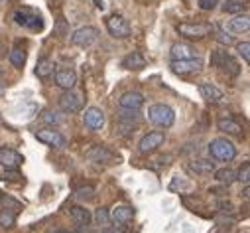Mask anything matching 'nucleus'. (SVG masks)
Returning <instances> with one entry per match:
<instances>
[{"instance_id":"nucleus-47","label":"nucleus","mask_w":250,"mask_h":233,"mask_svg":"<svg viewBox=\"0 0 250 233\" xmlns=\"http://www.w3.org/2000/svg\"><path fill=\"white\" fill-rule=\"evenodd\" d=\"M0 73H2V70H0Z\"/></svg>"},{"instance_id":"nucleus-24","label":"nucleus","mask_w":250,"mask_h":233,"mask_svg":"<svg viewBox=\"0 0 250 233\" xmlns=\"http://www.w3.org/2000/svg\"><path fill=\"white\" fill-rule=\"evenodd\" d=\"M71 217H73V221H75L77 225H81V227L91 223V211L85 210V208H81V206H73V208H71Z\"/></svg>"},{"instance_id":"nucleus-27","label":"nucleus","mask_w":250,"mask_h":233,"mask_svg":"<svg viewBox=\"0 0 250 233\" xmlns=\"http://www.w3.org/2000/svg\"><path fill=\"white\" fill-rule=\"evenodd\" d=\"M223 10H225L227 14H240V12L246 10V4L242 2V0H225Z\"/></svg>"},{"instance_id":"nucleus-40","label":"nucleus","mask_w":250,"mask_h":233,"mask_svg":"<svg viewBox=\"0 0 250 233\" xmlns=\"http://www.w3.org/2000/svg\"><path fill=\"white\" fill-rule=\"evenodd\" d=\"M55 32H57V36H65V34H67V24H65V20H59V22H57Z\"/></svg>"},{"instance_id":"nucleus-17","label":"nucleus","mask_w":250,"mask_h":233,"mask_svg":"<svg viewBox=\"0 0 250 233\" xmlns=\"http://www.w3.org/2000/svg\"><path fill=\"white\" fill-rule=\"evenodd\" d=\"M199 93H201V97H203L205 101H209V103H221V101L225 99V93H223L217 85L207 83V81L199 85Z\"/></svg>"},{"instance_id":"nucleus-14","label":"nucleus","mask_w":250,"mask_h":233,"mask_svg":"<svg viewBox=\"0 0 250 233\" xmlns=\"http://www.w3.org/2000/svg\"><path fill=\"white\" fill-rule=\"evenodd\" d=\"M55 83H57V87L65 89V91L73 89L75 83H77L75 70H71V68H59V70H55Z\"/></svg>"},{"instance_id":"nucleus-39","label":"nucleus","mask_w":250,"mask_h":233,"mask_svg":"<svg viewBox=\"0 0 250 233\" xmlns=\"http://www.w3.org/2000/svg\"><path fill=\"white\" fill-rule=\"evenodd\" d=\"M217 4H219V0H199V6L203 10H213Z\"/></svg>"},{"instance_id":"nucleus-30","label":"nucleus","mask_w":250,"mask_h":233,"mask_svg":"<svg viewBox=\"0 0 250 233\" xmlns=\"http://www.w3.org/2000/svg\"><path fill=\"white\" fill-rule=\"evenodd\" d=\"M8 57H10V64H12L14 68H22V66L26 64V51L20 49V47H14Z\"/></svg>"},{"instance_id":"nucleus-42","label":"nucleus","mask_w":250,"mask_h":233,"mask_svg":"<svg viewBox=\"0 0 250 233\" xmlns=\"http://www.w3.org/2000/svg\"><path fill=\"white\" fill-rule=\"evenodd\" d=\"M95 2H97V8L99 10H104V2H103V0H95Z\"/></svg>"},{"instance_id":"nucleus-10","label":"nucleus","mask_w":250,"mask_h":233,"mask_svg":"<svg viewBox=\"0 0 250 233\" xmlns=\"http://www.w3.org/2000/svg\"><path fill=\"white\" fill-rule=\"evenodd\" d=\"M22 162H24V156L18 150H14L10 146H2V148H0V166H2V168H6V170H18Z\"/></svg>"},{"instance_id":"nucleus-2","label":"nucleus","mask_w":250,"mask_h":233,"mask_svg":"<svg viewBox=\"0 0 250 233\" xmlns=\"http://www.w3.org/2000/svg\"><path fill=\"white\" fill-rule=\"evenodd\" d=\"M211 64H213L215 68H219L223 73L230 75V77H236V75L240 73V66H238V62L234 60L230 53H227V51H223V49L213 51V55H211Z\"/></svg>"},{"instance_id":"nucleus-34","label":"nucleus","mask_w":250,"mask_h":233,"mask_svg":"<svg viewBox=\"0 0 250 233\" xmlns=\"http://www.w3.org/2000/svg\"><path fill=\"white\" fill-rule=\"evenodd\" d=\"M42 121L47 123V125H61V121H63V119H61L57 113H49V111H47V113L42 115Z\"/></svg>"},{"instance_id":"nucleus-18","label":"nucleus","mask_w":250,"mask_h":233,"mask_svg":"<svg viewBox=\"0 0 250 233\" xmlns=\"http://www.w3.org/2000/svg\"><path fill=\"white\" fill-rule=\"evenodd\" d=\"M187 172L193 174V176H207V174L215 172V162L211 160H195L187 164Z\"/></svg>"},{"instance_id":"nucleus-11","label":"nucleus","mask_w":250,"mask_h":233,"mask_svg":"<svg viewBox=\"0 0 250 233\" xmlns=\"http://www.w3.org/2000/svg\"><path fill=\"white\" fill-rule=\"evenodd\" d=\"M83 123L91 131H101L104 127V123H106V116L99 107H89L85 111V115H83Z\"/></svg>"},{"instance_id":"nucleus-5","label":"nucleus","mask_w":250,"mask_h":233,"mask_svg":"<svg viewBox=\"0 0 250 233\" xmlns=\"http://www.w3.org/2000/svg\"><path fill=\"white\" fill-rule=\"evenodd\" d=\"M209 154L215 158V160H232L236 156V148L232 142H229L227 139H215L211 144H209Z\"/></svg>"},{"instance_id":"nucleus-36","label":"nucleus","mask_w":250,"mask_h":233,"mask_svg":"<svg viewBox=\"0 0 250 233\" xmlns=\"http://www.w3.org/2000/svg\"><path fill=\"white\" fill-rule=\"evenodd\" d=\"M236 180H240L242 184H248V182H250V164H248V162L242 164V168H240V172H238Z\"/></svg>"},{"instance_id":"nucleus-25","label":"nucleus","mask_w":250,"mask_h":233,"mask_svg":"<svg viewBox=\"0 0 250 233\" xmlns=\"http://www.w3.org/2000/svg\"><path fill=\"white\" fill-rule=\"evenodd\" d=\"M229 28L236 34H242V32H248L250 30V18L244 14V16H234L230 22H229Z\"/></svg>"},{"instance_id":"nucleus-28","label":"nucleus","mask_w":250,"mask_h":233,"mask_svg":"<svg viewBox=\"0 0 250 233\" xmlns=\"http://www.w3.org/2000/svg\"><path fill=\"white\" fill-rule=\"evenodd\" d=\"M215 178L221 182V184H232L234 180H236V174H234V170H230V168H223V170H215Z\"/></svg>"},{"instance_id":"nucleus-15","label":"nucleus","mask_w":250,"mask_h":233,"mask_svg":"<svg viewBox=\"0 0 250 233\" xmlns=\"http://www.w3.org/2000/svg\"><path fill=\"white\" fill-rule=\"evenodd\" d=\"M118 105H120V109L140 111V109H142V105H144V95H142V93H136V91H128V93L120 95Z\"/></svg>"},{"instance_id":"nucleus-19","label":"nucleus","mask_w":250,"mask_h":233,"mask_svg":"<svg viewBox=\"0 0 250 233\" xmlns=\"http://www.w3.org/2000/svg\"><path fill=\"white\" fill-rule=\"evenodd\" d=\"M122 68L124 70H142V68H146V57L140 51H132L122 60Z\"/></svg>"},{"instance_id":"nucleus-1","label":"nucleus","mask_w":250,"mask_h":233,"mask_svg":"<svg viewBox=\"0 0 250 233\" xmlns=\"http://www.w3.org/2000/svg\"><path fill=\"white\" fill-rule=\"evenodd\" d=\"M148 121L156 127H162V129H169L173 123H175V113L169 105H164V103H158V105H152L148 109Z\"/></svg>"},{"instance_id":"nucleus-44","label":"nucleus","mask_w":250,"mask_h":233,"mask_svg":"<svg viewBox=\"0 0 250 233\" xmlns=\"http://www.w3.org/2000/svg\"><path fill=\"white\" fill-rule=\"evenodd\" d=\"M104 233H122V231H116V229H106Z\"/></svg>"},{"instance_id":"nucleus-22","label":"nucleus","mask_w":250,"mask_h":233,"mask_svg":"<svg viewBox=\"0 0 250 233\" xmlns=\"http://www.w3.org/2000/svg\"><path fill=\"white\" fill-rule=\"evenodd\" d=\"M169 55H171V60H187V57H193L197 53L191 46H187V44H173Z\"/></svg>"},{"instance_id":"nucleus-6","label":"nucleus","mask_w":250,"mask_h":233,"mask_svg":"<svg viewBox=\"0 0 250 233\" xmlns=\"http://www.w3.org/2000/svg\"><path fill=\"white\" fill-rule=\"evenodd\" d=\"M106 30L116 40H124V38H128L132 34V28H130L128 20L122 18V16H110L106 20Z\"/></svg>"},{"instance_id":"nucleus-32","label":"nucleus","mask_w":250,"mask_h":233,"mask_svg":"<svg viewBox=\"0 0 250 233\" xmlns=\"http://www.w3.org/2000/svg\"><path fill=\"white\" fill-rule=\"evenodd\" d=\"M0 178H2L4 182H22V180H24V176H22L18 170H6Z\"/></svg>"},{"instance_id":"nucleus-3","label":"nucleus","mask_w":250,"mask_h":233,"mask_svg":"<svg viewBox=\"0 0 250 233\" xmlns=\"http://www.w3.org/2000/svg\"><path fill=\"white\" fill-rule=\"evenodd\" d=\"M14 20H16L18 26L28 28V30H32V32L43 30V18H42V14H38V12L32 10V8H20V10H16Z\"/></svg>"},{"instance_id":"nucleus-26","label":"nucleus","mask_w":250,"mask_h":233,"mask_svg":"<svg viewBox=\"0 0 250 233\" xmlns=\"http://www.w3.org/2000/svg\"><path fill=\"white\" fill-rule=\"evenodd\" d=\"M136 129H138V123H136V121H124V119H118L116 133H118L120 137H128V135H132Z\"/></svg>"},{"instance_id":"nucleus-4","label":"nucleus","mask_w":250,"mask_h":233,"mask_svg":"<svg viewBox=\"0 0 250 233\" xmlns=\"http://www.w3.org/2000/svg\"><path fill=\"white\" fill-rule=\"evenodd\" d=\"M203 70V57L193 55L187 60H171V71L177 75H189V73H199Z\"/></svg>"},{"instance_id":"nucleus-37","label":"nucleus","mask_w":250,"mask_h":233,"mask_svg":"<svg viewBox=\"0 0 250 233\" xmlns=\"http://www.w3.org/2000/svg\"><path fill=\"white\" fill-rule=\"evenodd\" d=\"M236 51L242 55V60H244L246 64L250 62V44H248V42H242V44H238V46H236Z\"/></svg>"},{"instance_id":"nucleus-29","label":"nucleus","mask_w":250,"mask_h":233,"mask_svg":"<svg viewBox=\"0 0 250 233\" xmlns=\"http://www.w3.org/2000/svg\"><path fill=\"white\" fill-rule=\"evenodd\" d=\"M0 202H2V206H4L8 211H12V213H18V211L24 210V204H22V202H18V200H14V198H10V196H6V194L0 196Z\"/></svg>"},{"instance_id":"nucleus-38","label":"nucleus","mask_w":250,"mask_h":233,"mask_svg":"<svg viewBox=\"0 0 250 233\" xmlns=\"http://www.w3.org/2000/svg\"><path fill=\"white\" fill-rule=\"evenodd\" d=\"M217 40H219L221 44H227V46H230V44L234 42V40H232V36H229V34H227L225 30H221V28L217 30Z\"/></svg>"},{"instance_id":"nucleus-31","label":"nucleus","mask_w":250,"mask_h":233,"mask_svg":"<svg viewBox=\"0 0 250 233\" xmlns=\"http://www.w3.org/2000/svg\"><path fill=\"white\" fill-rule=\"evenodd\" d=\"M14 223H16V213H12L8 210L0 211V227L10 229V227H14Z\"/></svg>"},{"instance_id":"nucleus-35","label":"nucleus","mask_w":250,"mask_h":233,"mask_svg":"<svg viewBox=\"0 0 250 233\" xmlns=\"http://www.w3.org/2000/svg\"><path fill=\"white\" fill-rule=\"evenodd\" d=\"M95 217H97V221H99L101 225H104V227L110 223V213H108V210H104V208H99L97 213H95Z\"/></svg>"},{"instance_id":"nucleus-21","label":"nucleus","mask_w":250,"mask_h":233,"mask_svg":"<svg viewBox=\"0 0 250 233\" xmlns=\"http://www.w3.org/2000/svg\"><path fill=\"white\" fill-rule=\"evenodd\" d=\"M217 127H219V131H221V133H227V135H234V137H240V135H242V127H240L234 119H230V116L219 119Z\"/></svg>"},{"instance_id":"nucleus-20","label":"nucleus","mask_w":250,"mask_h":233,"mask_svg":"<svg viewBox=\"0 0 250 233\" xmlns=\"http://www.w3.org/2000/svg\"><path fill=\"white\" fill-rule=\"evenodd\" d=\"M132 217H134V210H132L130 206H116V208L112 210V213H110V219H114V221L120 223V225L132 221Z\"/></svg>"},{"instance_id":"nucleus-13","label":"nucleus","mask_w":250,"mask_h":233,"mask_svg":"<svg viewBox=\"0 0 250 233\" xmlns=\"http://www.w3.org/2000/svg\"><path fill=\"white\" fill-rule=\"evenodd\" d=\"M81 105H83L81 97H79L77 93H73L71 89L59 97V107H61V111H63V113L75 115V113H79V111H81Z\"/></svg>"},{"instance_id":"nucleus-8","label":"nucleus","mask_w":250,"mask_h":233,"mask_svg":"<svg viewBox=\"0 0 250 233\" xmlns=\"http://www.w3.org/2000/svg\"><path fill=\"white\" fill-rule=\"evenodd\" d=\"M36 139L51 148H63L67 144V139L55 129H40L36 131Z\"/></svg>"},{"instance_id":"nucleus-45","label":"nucleus","mask_w":250,"mask_h":233,"mask_svg":"<svg viewBox=\"0 0 250 233\" xmlns=\"http://www.w3.org/2000/svg\"><path fill=\"white\" fill-rule=\"evenodd\" d=\"M55 233H69V231H63V229H59V231H55Z\"/></svg>"},{"instance_id":"nucleus-12","label":"nucleus","mask_w":250,"mask_h":233,"mask_svg":"<svg viewBox=\"0 0 250 233\" xmlns=\"http://www.w3.org/2000/svg\"><path fill=\"white\" fill-rule=\"evenodd\" d=\"M164 140H166V135L162 133V131H154V133H148L142 140H140V144H138V150H140V154H150V152H154V150H158L162 144H164Z\"/></svg>"},{"instance_id":"nucleus-41","label":"nucleus","mask_w":250,"mask_h":233,"mask_svg":"<svg viewBox=\"0 0 250 233\" xmlns=\"http://www.w3.org/2000/svg\"><path fill=\"white\" fill-rule=\"evenodd\" d=\"M219 208H221V211H232V204L230 202H221Z\"/></svg>"},{"instance_id":"nucleus-43","label":"nucleus","mask_w":250,"mask_h":233,"mask_svg":"<svg viewBox=\"0 0 250 233\" xmlns=\"http://www.w3.org/2000/svg\"><path fill=\"white\" fill-rule=\"evenodd\" d=\"M248 194H250V190H248V184H246V188H244V192H242V196H244V198H248Z\"/></svg>"},{"instance_id":"nucleus-7","label":"nucleus","mask_w":250,"mask_h":233,"mask_svg":"<svg viewBox=\"0 0 250 233\" xmlns=\"http://www.w3.org/2000/svg\"><path fill=\"white\" fill-rule=\"evenodd\" d=\"M213 28L209 24H191V22H183V24H177V32L179 36L187 38V40H201L205 38Z\"/></svg>"},{"instance_id":"nucleus-46","label":"nucleus","mask_w":250,"mask_h":233,"mask_svg":"<svg viewBox=\"0 0 250 233\" xmlns=\"http://www.w3.org/2000/svg\"><path fill=\"white\" fill-rule=\"evenodd\" d=\"M2 2H4V0H0V4H2Z\"/></svg>"},{"instance_id":"nucleus-23","label":"nucleus","mask_w":250,"mask_h":233,"mask_svg":"<svg viewBox=\"0 0 250 233\" xmlns=\"http://www.w3.org/2000/svg\"><path fill=\"white\" fill-rule=\"evenodd\" d=\"M53 71H55V64H53V60H47V57L40 60L36 66V75L40 79H47L49 75H53Z\"/></svg>"},{"instance_id":"nucleus-16","label":"nucleus","mask_w":250,"mask_h":233,"mask_svg":"<svg viewBox=\"0 0 250 233\" xmlns=\"http://www.w3.org/2000/svg\"><path fill=\"white\" fill-rule=\"evenodd\" d=\"M87 158L91 162H103V164H112L116 160V154L112 150H108L106 146H93L89 152H87Z\"/></svg>"},{"instance_id":"nucleus-33","label":"nucleus","mask_w":250,"mask_h":233,"mask_svg":"<svg viewBox=\"0 0 250 233\" xmlns=\"http://www.w3.org/2000/svg\"><path fill=\"white\" fill-rule=\"evenodd\" d=\"M75 196H77L79 200H93V198H95V188L83 186V188H79V190L75 192Z\"/></svg>"},{"instance_id":"nucleus-9","label":"nucleus","mask_w":250,"mask_h":233,"mask_svg":"<svg viewBox=\"0 0 250 233\" xmlns=\"http://www.w3.org/2000/svg\"><path fill=\"white\" fill-rule=\"evenodd\" d=\"M97 40H99V30L93 28V26L79 28V30H75L73 36H71V44H73V46H79V47H89V46H93Z\"/></svg>"}]
</instances>
